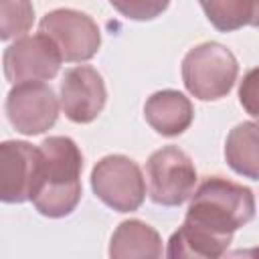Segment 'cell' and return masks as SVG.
Masks as SVG:
<instances>
[{
	"mask_svg": "<svg viewBox=\"0 0 259 259\" xmlns=\"http://www.w3.org/2000/svg\"><path fill=\"white\" fill-rule=\"evenodd\" d=\"M253 217L255 196L251 188L223 176H208L192 194L184 221L214 235L233 237V233L251 223Z\"/></svg>",
	"mask_w": 259,
	"mask_h": 259,
	"instance_id": "7a4b0ae2",
	"label": "cell"
},
{
	"mask_svg": "<svg viewBox=\"0 0 259 259\" xmlns=\"http://www.w3.org/2000/svg\"><path fill=\"white\" fill-rule=\"evenodd\" d=\"M42 174V150L8 140L0 146V198L8 204L32 200Z\"/></svg>",
	"mask_w": 259,
	"mask_h": 259,
	"instance_id": "ba28073f",
	"label": "cell"
},
{
	"mask_svg": "<svg viewBox=\"0 0 259 259\" xmlns=\"http://www.w3.org/2000/svg\"><path fill=\"white\" fill-rule=\"evenodd\" d=\"M34 20V8L30 0H0V38L10 40L24 36Z\"/></svg>",
	"mask_w": 259,
	"mask_h": 259,
	"instance_id": "2e32d148",
	"label": "cell"
},
{
	"mask_svg": "<svg viewBox=\"0 0 259 259\" xmlns=\"http://www.w3.org/2000/svg\"><path fill=\"white\" fill-rule=\"evenodd\" d=\"M239 75L235 55L221 42H202L182 59V81L200 101H217L231 93Z\"/></svg>",
	"mask_w": 259,
	"mask_h": 259,
	"instance_id": "3957f363",
	"label": "cell"
},
{
	"mask_svg": "<svg viewBox=\"0 0 259 259\" xmlns=\"http://www.w3.org/2000/svg\"><path fill=\"white\" fill-rule=\"evenodd\" d=\"M109 255L113 259L162 257V237L154 227H150L144 221H123L111 235Z\"/></svg>",
	"mask_w": 259,
	"mask_h": 259,
	"instance_id": "7c38bea8",
	"label": "cell"
},
{
	"mask_svg": "<svg viewBox=\"0 0 259 259\" xmlns=\"http://www.w3.org/2000/svg\"><path fill=\"white\" fill-rule=\"evenodd\" d=\"M38 32H45L57 45L63 61L67 63L89 61L101 47V32L95 20L73 8L47 12L38 22Z\"/></svg>",
	"mask_w": 259,
	"mask_h": 259,
	"instance_id": "8992f818",
	"label": "cell"
},
{
	"mask_svg": "<svg viewBox=\"0 0 259 259\" xmlns=\"http://www.w3.org/2000/svg\"><path fill=\"white\" fill-rule=\"evenodd\" d=\"M146 174L150 198L160 206H180L194 192L196 168L190 156L176 146L156 150L146 162Z\"/></svg>",
	"mask_w": 259,
	"mask_h": 259,
	"instance_id": "5b68a950",
	"label": "cell"
},
{
	"mask_svg": "<svg viewBox=\"0 0 259 259\" xmlns=\"http://www.w3.org/2000/svg\"><path fill=\"white\" fill-rule=\"evenodd\" d=\"M233 237H221L214 235L198 225H192L188 221L182 223V227L170 237L168 241V257H221L227 253Z\"/></svg>",
	"mask_w": 259,
	"mask_h": 259,
	"instance_id": "5bb4252c",
	"label": "cell"
},
{
	"mask_svg": "<svg viewBox=\"0 0 259 259\" xmlns=\"http://www.w3.org/2000/svg\"><path fill=\"white\" fill-rule=\"evenodd\" d=\"M42 174L32 196L34 208L49 219L71 214L81 200L83 154L67 136H51L42 140Z\"/></svg>",
	"mask_w": 259,
	"mask_h": 259,
	"instance_id": "6da1fadb",
	"label": "cell"
},
{
	"mask_svg": "<svg viewBox=\"0 0 259 259\" xmlns=\"http://www.w3.org/2000/svg\"><path fill=\"white\" fill-rule=\"evenodd\" d=\"M208 22L221 32L259 28V0H198Z\"/></svg>",
	"mask_w": 259,
	"mask_h": 259,
	"instance_id": "9a60e30c",
	"label": "cell"
},
{
	"mask_svg": "<svg viewBox=\"0 0 259 259\" xmlns=\"http://www.w3.org/2000/svg\"><path fill=\"white\" fill-rule=\"evenodd\" d=\"M61 53L57 45L45 34L20 36L4 51V75L16 85L24 81H49L59 73Z\"/></svg>",
	"mask_w": 259,
	"mask_h": 259,
	"instance_id": "9c48e42d",
	"label": "cell"
},
{
	"mask_svg": "<svg viewBox=\"0 0 259 259\" xmlns=\"http://www.w3.org/2000/svg\"><path fill=\"white\" fill-rule=\"evenodd\" d=\"M59 115V99L45 81L12 85L6 95V117L22 136H38L51 130Z\"/></svg>",
	"mask_w": 259,
	"mask_h": 259,
	"instance_id": "52a82bcc",
	"label": "cell"
},
{
	"mask_svg": "<svg viewBox=\"0 0 259 259\" xmlns=\"http://www.w3.org/2000/svg\"><path fill=\"white\" fill-rule=\"evenodd\" d=\"M95 196L117 212L138 210L146 198V180L140 166L121 154L101 158L91 170Z\"/></svg>",
	"mask_w": 259,
	"mask_h": 259,
	"instance_id": "277c9868",
	"label": "cell"
},
{
	"mask_svg": "<svg viewBox=\"0 0 259 259\" xmlns=\"http://www.w3.org/2000/svg\"><path fill=\"white\" fill-rule=\"evenodd\" d=\"M225 160L237 174L259 180V121H243L229 132Z\"/></svg>",
	"mask_w": 259,
	"mask_h": 259,
	"instance_id": "4fadbf2b",
	"label": "cell"
},
{
	"mask_svg": "<svg viewBox=\"0 0 259 259\" xmlns=\"http://www.w3.org/2000/svg\"><path fill=\"white\" fill-rule=\"evenodd\" d=\"M144 117L160 136L174 138L190 127L194 119V107L184 93L162 89L148 97L144 105Z\"/></svg>",
	"mask_w": 259,
	"mask_h": 259,
	"instance_id": "8fae6325",
	"label": "cell"
},
{
	"mask_svg": "<svg viewBox=\"0 0 259 259\" xmlns=\"http://www.w3.org/2000/svg\"><path fill=\"white\" fill-rule=\"evenodd\" d=\"M239 101L251 117L259 119V67L251 69L243 77L239 85Z\"/></svg>",
	"mask_w": 259,
	"mask_h": 259,
	"instance_id": "ac0fdd59",
	"label": "cell"
},
{
	"mask_svg": "<svg viewBox=\"0 0 259 259\" xmlns=\"http://www.w3.org/2000/svg\"><path fill=\"white\" fill-rule=\"evenodd\" d=\"M109 4L130 20H154L170 4V0H109Z\"/></svg>",
	"mask_w": 259,
	"mask_h": 259,
	"instance_id": "e0dca14e",
	"label": "cell"
},
{
	"mask_svg": "<svg viewBox=\"0 0 259 259\" xmlns=\"http://www.w3.org/2000/svg\"><path fill=\"white\" fill-rule=\"evenodd\" d=\"M107 89L103 77L91 65H79L65 73L61 81V107L75 123L93 121L105 107Z\"/></svg>",
	"mask_w": 259,
	"mask_h": 259,
	"instance_id": "30bf717a",
	"label": "cell"
}]
</instances>
